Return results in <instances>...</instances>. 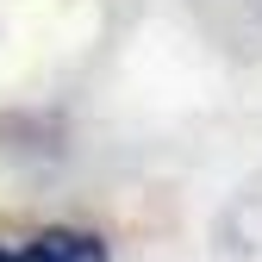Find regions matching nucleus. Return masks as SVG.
<instances>
[{"label":"nucleus","instance_id":"nucleus-2","mask_svg":"<svg viewBox=\"0 0 262 262\" xmlns=\"http://www.w3.org/2000/svg\"><path fill=\"white\" fill-rule=\"evenodd\" d=\"M0 262H31V250H25V244H19V250H13V244H0Z\"/></svg>","mask_w":262,"mask_h":262},{"label":"nucleus","instance_id":"nucleus-1","mask_svg":"<svg viewBox=\"0 0 262 262\" xmlns=\"http://www.w3.org/2000/svg\"><path fill=\"white\" fill-rule=\"evenodd\" d=\"M25 250H31V262H106V237H94V231H69V225L38 231Z\"/></svg>","mask_w":262,"mask_h":262}]
</instances>
